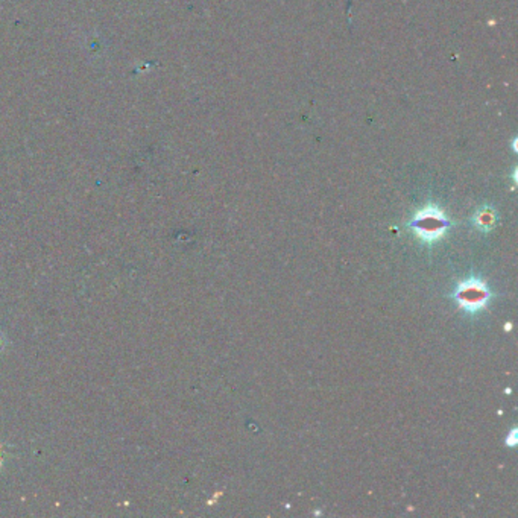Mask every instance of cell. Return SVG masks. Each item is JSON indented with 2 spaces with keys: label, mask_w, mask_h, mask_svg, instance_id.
Here are the masks:
<instances>
[{
  "label": "cell",
  "mask_w": 518,
  "mask_h": 518,
  "mask_svg": "<svg viewBox=\"0 0 518 518\" xmlns=\"http://www.w3.org/2000/svg\"><path fill=\"white\" fill-rule=\"evenodd\" d=\"M414 230L418 237L426 242L438 241L443 237L447 230V221L444 214L436 208H426L424 212L417 214L414 221Z\"/></svg>",
  "instance_id": "1"
},
{
  "label": "cell",
  "mask_w": 518,
  "mask_h": 518,
  "mask_svg": "<svg viewBox=\"0 0 518 518\" xmlns=\"http://www.w3.org/2000/svg\"><path fill=\"white\" fill-rule=\"evenodd\" d=\"M488 289L479 280H467L456 291V299L462 309L468 312H478L484 309L488 303Z\"/></svg>",
  "instance_id": "2"
},
{
  "label": "cell",
  "mask_w": 518,
  "mask_h": 518,
  "mask_svg": "<svg viewBox=\"0 0 518 518\" xmlns=\"http://www.w3.org/2000/svg\"><path fill=\"white\" fill-rule=\"evenodd\" d=\"M479 223L480 225H491L493 223V214H484V216H479Z\"/></svg>",
  "instance_id": "3"
},
{
  "label": "cell",
  "mask_w": 518,
  "mask_h": 518,
  "mask_svg": "<svg viewBox=\"0 0 518 518\" xmlns=\"http://www.w3.org/2000/svg\"><path fill=\"white\" fill-rule=\"evenodd\" d=\"M3 465V453H2V447H0V467Z\"/></svg>",
  "instance_id": "4"
}]
</instances>
